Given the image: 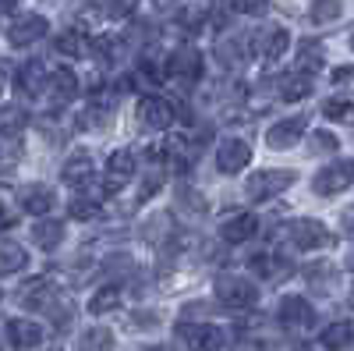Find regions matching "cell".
<instances>
[{"instance_id":"44","label":"cell","mask_w":354,"mask_h":351,"mask_svg":"<svg viewBox=\"0 0 354 351\" xmlns=\"http://www.w3.org/2000/svg\"><path fill=\"white\" fill-rule=\"evenodd\" d=\"M8 75H11L8 61H0V93H4V85H8Z\"/></svg>"},{"instance_id":"35","label":"cell","mask_w":354,"mask_h":351,"mask_svg":"<svg viewBox=\"0 0 354 351\" xmlns=\"http://www.w3.org/2000/svg\"><path fill=\"white\" fill-rule=\"evenodd\" d=\"M340 11H344L340 0H312V8H308V21H312V25H330V21H337V18H340Z\"/></svg>"},{"instance_id":"25","label":"cell","mask_w":354,"mask_h":351,"mask_svg":"<svg viewBox=\"0 0 354 351\" xmlns=\"http://www.w3.org/2000/svg\"><path fill=\"white\" fill-rule=\"evenodd\" d=\"M25 128H28V110L21 103L0 107V138H18Z\"/></svg>"},{"instance_id":"26","label":"cell","mask_w":354,"mask_h":351,"mask_svg":"<svg viewBox=\"0 0 354 351\" xmlns=\"http://www.w3.org/2000/svg\"><path fill=\"white\" fill-rule=\"evenodd\" d=\"M32 242L43 249V252H53V249H61V242H64V220H39L36 227H32Z\"/></svg>"},{"instance_id":"41","label":"cell","mask_w":354,"mask_h":351,"mask_svg":"<svg viewBox=\"0 0 354 351\" xmlns=\"http://www.w3.org/2000/svg\"><path fill=\"white\" fill-rule=\"evenodd\" d=\"M135 4L138 0H106V15L110 18H128L135 11Z\"/></svg>"},{"instance_id":"30","label":"cell","mask_w":354,"mask_h":351,"mask_svg":"<svg viewBox=\"0 0 354 351\" xmlns=\"http://www.w3.org/2000/svg\"><path fill=\"white\" fill-rule=\"evenodd\" d=\"M113 334L106 327H88L78 341H75V351H113Z\"/></svg>"},{"instance_id":"9","label":"cell","mask_w":354,"mask_h":351,"mask_svg":"<svg viewBox=\"0 0 354 351\" xmlns=\"http://www.w3.org/2000/svg\"><path fill=\"white\" fill-rule=\"evenodd\" d=\"M138 125L145 132H167L174 125V103L167 96H142L138 100Z\"/></svg>"},{"instance_id":"33","label":"cell","mask_w":354,"mask_h":351,"mask_svg":"<svg viewBox=\"0 0 354 351\" xmlns=\"http://www.w3.org/2000/svg\"><path fill=\"white\" fill-rule=\"evenodd\" d=\"M322 114H326L333 125H347V128H354V100H347V96H333V100H326Z\"/></svg>"},{"instance_id":"2","label":"cell","mask_w":354,"mask_h":351,"mask_svg":"<svg viewBox=\"0 0 354 351\" xmlns=\"http://www.w3.org/2000/svg\"><path fill=\"white\" fill-rule=\"evenodd\" d=\"M294 181H298V174L294 170H287V167H270V170H255L252 178L245 181V195H248V202H266V199H273V195H280V192H287Z\"/></svg>"},{"instance_id":"39","label":"cell","mask_w":354,"mask_h":351,"mask_svg":"<svg viewBox=\"0 0 354 351\" xmlns=\"http://www.w3.org/2000/svg\"><path fill=\"white\" fill-rule=\"evenodd\" d=\"M333 85H337L347 100H354V68H347V64L337 68V71H333Z\"/></svg>"},{"instance_id":"21","label":"cell","mask_w":354,"mask_h":351,"mask_svg":"<svg viewBox=\"0 0 354 351\" xmlns=\"http://www.w3.org/2000/svg\"><path fill=\"white\" fill-rule=\"evenodd\" d=\"M110 117H113V96H110V93H96L93 100L85 103L78 125H82V128H103Z\"/></svg>"},{"instance_id":"48","label":"cell","mask_w":354,"mask_h":351,"mask_svg":"<svg viewBox=\"0 0 354 351\" xmlns=\"http://www.w3.org/2000/svg\"><path fill=\"white\" fill-rule=\"evenodd\" d=\"M0 298H4V291H0Z\"/></svg>"},{"instance_id":"45","label":"cell","mask_w":354,"mask_h":351,"mask_svg":"<svg viewBox=\"0 0 354 351\" xmlns=\"http://www.w3.org/2000/svg\"><path fill=\"white\" fill-rule=\"evenodd\" d=\"M138 351H170V348H163V344H153V348H138Z\"/></svg>"},{"instance_id":"27","label":"cell","mask_w":354,"mask_h":351,"mask_svg":"<svg viewBox=\"0 0 354 351\" xmlns=\"http://www.w3.org/2000/svg\"><path fill=\"white\" fill-rule=\"evenodd\" d=\"M28 267V252L18 242H0V277H11L21 273Z\"/></svg>"},{"instance_id":"17","label":"cell","mask_w":354,"mask_h":351,"mask_svg":"<svg viewBox=\"0 0 354 351\" xmlns=\"http://www.w3.org/2000/svg\"><path fill=\"white\" fill-rule=\"evenodd\" d=\"M181 337L188 344V351H223L227 337L216 323H192V327H181Z\"/></svg>"},{"instance_id":"18","label":"cell","mask_w":354,"mask_h":351,"mask_svg":"<svg viewBox=\"0 0 354 351\" xmlns=\"http://www.w3.org/2000/svg\"><path fill=\"white\" fill-rule=\"evenodd\" d=\"M93 174H96L93 153H88V150H75V153L64 160V167H61V181L71 185V188H85L88 181H93Z\"/></svg>"},{"instance_id":"23","label":"cell","mask_w":354,"mask_h":351,"mask_svg":"<svg viewBox=\"0 0 354 351\" xmlns=\"http://www.w3.org/2000/svg\"><path fill=\"white\" fill-rule=\"evenodd\" d=\"M53 46H57V53H64V57H88V50H93V39H88V33L85 28H64L61 36L53 39Z\"/></svg>"},{"instance_id":"11","label":"cell","mask_w":354,"mask_h":351,"mask_svg":"<svg viewBox=\"0 0 354 351\" xmlns=\"http://www.w3.org/2000/svg\"><path fill=\"white\" fill-rule=\"evenodd\" d=\"M308 132V117L305 114H294V117H283L277 121L270 132H266V145L270 150H290V145H298Z\"/></svg>"},{"instance_id":"46","label":"cell","mask_w":354,"mask_h":351,"mask_svg":"<svg viewBox=\"0 0 354 351\" xmlns=\"http://www.w3.org/2000/svg\"><path fill=\"white\" fill-rule=\"evenodd\" d=\"M347 39H351V50H354V28H351V33H347Z\"/></svg>"},{"instance_id":"6","label":"cell","mask_w":354,"mask_h":351,"mask_svg":"<svg viewBox=\"0 0 354 351\" xmlns=\"http://www.w3.org/2000/svg\"><path fill=\"white\" fill-rule=\"evenodd\" d=\"M61 302L57 287L50 284V277H32L18 287V305L28 312H53V305Z\"/></svg>"},{"instance_id":"19","label":"cell","mask_w":354,"mask_h":351,"mask_svg":"<svg viewBox=\"0 0 354 351\" xmlns=\"http://www.w3.org/2000/svg\"><path fill=\"white\" fill-rule=\"evenodd\" d=\"M46 93H50L53 107H68L78 96V75L71 68H53L46 78Z\"/></svg>"},{"instance_id":"32","label":"cell","mask_w":354,"mask_h":351,"mask_svg":"<svg viewBox=\"0 0 354 351\" xmlns=\"http://www.w3.org/2000/svg\"><path fill=\"white\" fill-rule=\"evenodd\" d=\"M117 305H121V287H117V284H106V287H100L96 295L88 298V312H93V316L113 312Z\"/></svg>"},{"instance_id":"47","label":"cell","mask_w":354,"mask_h":351,"mask_svg":"<svg viewBox=\"0 0 354 351\" xmlns=\"http://www.w3.org/2000/svg\"><path fill=\"white\" fill-rule=\"evenodd\" d=\"M351 270H354V255H351Z\"/></svg>"},{"instance_id":"5","label":"cell","mask_w":354,"mask_h":351,"mask_svg":"<svg viewBox=\"0 0 354 351\" xmlns=\"http://www.w3.org/2000/svg\"><path fill=\"white\" fill-rule=\"evenodd\" d=\"M351 185H354V160H333L312 178V192L315 195H340Z\"/></svg>"},{"instance_id":"34","label":"cell","mask_w":354,"mask_h":351,"mask_svg":"<svg viewBox=\"0 0 354 351\" xmlns=\"http://www.w3.org/2000/svg\"><path fill=\"white\" fill-rule=\"evenodd\" d=\"M88 53H93L103 68H110V64H117V57H121V43H117V36H96Z\"/></svg>"},{"instance_id":"22","label":"cell","mask_w":354,"mask_h":351,"mask_svg":"<svg viewBox=\"0 0 354 351\" xmlns=\"http://www.w3.org/2000/svg\"><path fill=\"white\" fill-rule=\"evenodd\" d=\"M312 93H315V75L290 71V75H283V82H280V100H287V103L308 100Z\"/></svg>"},{"instance_id":"14","label":"cell","mask_w":354,"mask_h":351,"mask_svg":"<svg viewBox=\"0 0 354 351\" xmlns=\"http://www.w3.org/2000/svg\"><path fill=\"white\" fill-rule=\"evenodd\" d=\"M167 71L174 78H181V82H198L202 78V50L198 46H177L170 53V61H167Z\"/></svg>"},{"instance_id":"7","label":"cell","mask_w":354,"mask_h":351,"mask_svg":"<svg viewBox=\"0 0 354 351\" xmlns=\"http://www.w3.org/2000/svg\"><path fill=\"white\" fill-rule=\"evenodd\" d=\"M287 238L305 249V252H315V249H330L333 245V231L326 224H319V220H294L287 227Z\"/></svg>"},{"instance_id":"12","label":"cell","mask_w":354,"mask_h":351,"mask_svg":"<svg viewBox=\"0 0 354 351\" xmlns=\"http://www.w3.org/2000/svg\"><path fill=\"white\" fill-rule=\"evenodd\" d=\"M248 160H252V145L245 142V138H223L220 145H216V170L220 174H241L245 167H248Z\"/></svg>"},{"instance_id":"43","label":"cell","mask_w":354,"mask_h":351,"mask_svg":"<svg viewBox=\"0 0 354 351\" xmlns=\"http://www.w3.org/2000/svg\"><path fill=\"white\" fill-rule=\"evenodd\" d=\"M344 231H347V234H354V206H351V210H344Z\"/></svg>"},{"instance_id":"15","label":"cell","mask_w":354,"mask_h":351,"mask_svg":"<svg viewBox=\"0 0 354 351\" xmlns=\"http://www.w3.org/2000/svg\"><path fill=\"white\" fill-rule=\"evenodd\" d=\"M4 334H8V344L15 351H32V348L43 344V327L36 323V319L15 316V319H8V323H4Z\"/></svg>"},{"instance_id":"4","label":"cell","mask_w":354,"mask_h":351,"mask_svg":"<svg viewBox=\"0 0 354 351\" xmlns=\"http://www.w3.org/2000/svg\"><path fill=\"white\" fill-rule=\"evenodd\" d=\"M4 33H8V43H11V46H32V43L46 39L50 21H46L43 15H36V11H18V15L8 21Z\"/></svg>"},{"instance_id":"16","label":"cell","mask_w":354,"mask_h":351,"mask_svg":"<svg viewBox=\"0 0 354 351\" xmlns=\"http://www.w3.org/2000/svg\"><path fill=\"white\" fill-rule=\"evenodd\" d=\"M18 206H21L28 217H46V213L57 206V195H53L50 185L32 181V185H21V188H18Z\"/></svg>"},{"instance_id":"31","label":"cell","mask_w":354,"mask_h":351,"mask_svg":"<svg viewBox=\"0 0 354 351\" xmlns=\"http://www.w3.org/2000/svg\"><path fill=\"white\" fill-rule=\"evenodd\" d=\"M305 280H308L315 291H330V287H333V280H337V273H333V262H326V259L308 262V267H305Z\"/></svg>"},{"instance_id":"42","label":"cell","mask_w":354,"mask_h":351,"mask_svg":"<svg viewBox=\"0 0 354 351\" xmlns=\"http://www.w3.org/2000/svg\"><path fill=\"white\" fill-rule=\"evenodd\" d=\"M11 227H15V213L4 206V202H0V234H8Z\"/></svg>"},{"instance_id":"49","label":"cell","mask_w":354,"mask_h":351,"mask_svg":"<svg viewBox=\"0 0 354 351\" xmlns=\"http://www.w3.org/2000/svg\"><path fill=\"white\" fill-rule=\"evenodd\" d=\"M53 351H57V348H53Z\"/></svg>"},{"instance_id":"40","label":"cell","mask_w":354,"mask_h":351,"mask_svg":"<svg viewBox=\"0 0 354 351\" xmlns=\"http://www.w3.org/2000/svg\"><path fill=\"white\" fill-rule=\"evenodd\" d=\"M234 11H238V15H252V18H259V15L270 11V0H234Z\"/></svg>"},{"instance_id":"1","label":"cell","mask_w":354,"mask_h":351,"mask_svg":"<svg viewBox=\"0 0 354 351\" xmlns=\"http://www.w3.org/2000/svg\"><path fill=\"white\" fill-rule=\"evenodd\" d=\"M213 291H216V302L227 305V309H234V312L252 309L259 302V287L245 273H220L216 284H213Z\"/></svg>"},{"instance_id":"29","label":"cell","mask_w":354,"mask_h":351,"mask_svg":"<svg viewBox=\"0 0 354 351\" xmlns=\"http://www.w3.org/2000/svg\"><path fill=\"white\" fill-rule=\"evenodd\" d=\"M354 344V327L344 323V319H337V323H330L326 330H322V348L326 351H344Z\"/></svg>"},{"instance_id":"8","label":"cell","mask_w":354,"mask_h":351,"mask_svg":"<svg viewBox=\"0 0 354 351\" xmlns=\"http://www.w3.org/2000/svg\"><path fill=\"white\" fill-rule=\"evenodd\" d=\"M135 170H138V156L131 150H117L106 156V170H103V188L113 195V192H121L131 178H135Z\"/></svg>"},{"instance_id":"38","label":"cell","mask_w":354,"mask_h":351,"mask_svg":"<svg viewBox=\"0 0 354 351\" xmlns=\"http://www.w3.org/2000/svg\"><path fill=\"white\" fill-rule=\"evenodd\" d=\"M205 18H209V11H205V8H181V11H177V21H181V28H202L205 25Z\"/></svg>"},{"instance_id":"10","label":"cell","mask_w":354,"mask_h":351,"mask_svg":"<svg viewBox=\"0 0 354 351\" xmlns=\"http://www.w3.org/2000/svg\"><path fill=\"white\" fill-rule=\"evenodd\" d=\"M255 57L262 64H277L280 57L287 53V46H290V33H287V25H266L262 33L255 36Z\"/></svg>"},{"instance_id":"28","label":"cell","mask_w":354,"mask_h":351,"mask_svg":"<svg viewBox=\"0 0 354 351\" xmlns=\"http://www.w3.org/2000/svg\"><path fill=\"white\" fill-rule=\"evenodd\" d=\"M322 68H326V50H322V43L319 39H305L301 50H298V71L315 75Z\"/></svg>"},{"instance_id":"36","label":"cell","mask_w":354,"mask_h":351,"mask_svg":"<svg viewBox=\"0 0 354 351\" xmlns=\"http://www.w3.org/2000/svg\"><path fill=\"white\" fill-rule=\"evenodd\" d=\"M68 213H71V220H93V217H100V199L96 195H75L68 202Z\"/></svg>"},{"instance_id":"3","label":"cell","mask_w":354,"mask_h":351,"mask_svg":"<svg viewBox=\"0 0 354 351\" xmlns=\"http://www.w3.org/2000/svg\"><path fill=\"white\" fill-rule=\"evenodd\" d=\"M277 319L280 327L290 330V334H305L315 327V309L305 295H283L280 305H277Z\"/></svg>"},{"instance_id":"37","label":"cell","mask_w":354,"mask_h":351,"mask_svg":"<svg viewBox=\"0 0 354 351\" xmlns=\"http://www.w3.org/2000/svg\"><path fill=\"white\" fill-rule=\"evenodd\" d=\"M337 150H340V138H337L333 132H322V128H319V132L308 135V153H312V156H319V153H337Z\"/></svg>"},{"instance_id":"24","label":"cell","mask_w":354,"mask_h":351,"mask_svg":"<svg viewBox=\"0 0 354 351\" xmlns=\"http://www.w3.org/2000/svg\"><path fill=\"white\" fill-rule=\"evenodd\" d=\"M290 262L287 259H280V255H270V252H259V255H252L248 259V270L252 273H259V277H266V280H283V277H290Z\"/></svg>"},{"instance_id":"20","label":"cell","mask_w":354,"mask_h":351,"mask_svg":"<svg viewBox=\"0 0 354 351\" xmlns=\"http://www.w3.org/2000/svg\"><path fill=\"white\" fill-rule=\"evenodd\" d=\"M255 231H259V217L255 213H238V217H230L223 227H220V238L227 245H241L248 238H255Z\"/></svg>"},{"instance_id":"13","label":"cell","mask_w":354,"mask_h":351,"mask_svg":"<svg viewBox=\"0 0 354 351\" xmlns=\"http://www.w3.org/2000/svg\"><path fill=\"white\" fill-rule=\"evenodd\" d=\"M46 78H50V71H46L43 61H25V64L15 71V89H18V96H25V100H36V96L46 93Z\"/></svg>"}]
</instances>
